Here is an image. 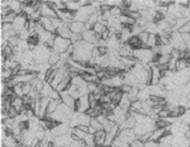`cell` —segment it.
Returning a JSON list of instances; mask_svg holds the SVG:
<instances>
[{"label":"cell","instance_id":"6da1fadb","mask_svg":"<svg viewBox=\"0 0 190 147\" xmlns=\"http://www.w3.org/2000/svg\"><path fill=\"white\" fill-rule=\"evenodd\" d=\"M70 40H67V39H64L60 37V36H57L54 40V44H53V49L61 54L63 53H65L67 51L68 47H69L71 44Z\"/></svg>","mask_w":190,"mask_h":147},{"label":"cell","instance_id":"7a4b0ae2","mask_svg":"<svg viewBox=\"0 0 190 147\" xmlns=\"http://www.w3.org/2000/svg\"><path fill=\"white\" fill-rule=\"evenodd\" d=\"M107 133L104 130H99L94 135V146H102L105 144Z\"/></svg>","mask_w":190,"mask_h":147},{"label":"cell","instance_id":"3957f363","mask_svg":"<svg viewBox=\"0 0 190 147\" xmlns=\"http://www.w3.org/2000/svg\"><path fill=\"white\" fill-rule=\"evenodd\" d=\"M40 12H41V15L42 17L47 18H57L58 15L57 12L53 9H50L49 7L47 5V3L42 4L40 8Z\"/></svg>","mask_w":190,"mask_h":147},{"label":"cell","instance_id":"277c9868","mask_svg":"<svg viewBox=\"0 0 190 147\" xmlns=\"http://www.w3.org/2000/svg\"><path fill=\"white\" fill-rule=\"evenodd\" d=\"M82 34V38L83 40L87 42H90L91 44H97L98 43L97 37H96V33L93 31H84Z\"/></svg>","mask_w":190,"mask_h":147},{"label":"cell","instance_id":"5b68a950","mask_svg":"<svg viewBox=\"0 0 190 147\" xmlns=\"http://www.w3.org/2000/svg\"><path fill=\"white\" fill-rule=\"evenodd\" d=\"M85 29V23L80 21H74L69 25V30L73 34H81Z\"/></svg>","mask_w":190,"mask_h":147},{"label":"cell","instance_id":"8992f818","mask_svg":"<svg viewBox=\"0 0 190 147\" xmlns=\"http://www.w3.org/2000/svg\"><path fill=\"white\" fill-rule=\"evenodd\" d=\"M60 96H61L62 102L64 103V104H65V105L69 107H70V108L73 109L74 103L75 99H74L73 97L69 94V91H62V92H60Z\"/></svg>","mask_w":190,"mask_h":147},{"label":"cell","instance_id":"52a82bcc","mask_svg":"<svg viewBox=\"0 0 190 147\" xmlns=\"http://www.w3.org/2000/svg\"><path fill=\"white\" fill-rule=\"evenodd\" d=\"M62 103V100H51L50 101L48 107H47V112H46V117H50L58 109L59 105Z\"/></svg>","mask_w":190,"mask_h":147},{"label":"cell","instance_id":"ba28073f","mask_svg":"<svg viewBox=\"0 0 190 147\" xmlns=\"http://www.w3.org/2000/svg\"><path fill=\"white\" fill-rule=\"evenodd\" d=\"M60 59H60V54L59 53H57L53 48L51 49L49 57H48V60H47L48 64L51 65V66H54L60 61Z\"/></svg>","mask_w":190,"mask_h":147},{"label":"cell","instance_id":"9c48e42d","mask_svg":"<svg viewBox=\"0 0 190 147\" xmlns=\"http://www.w3.org/2000/svg\"><path fill=\"white\" fill-rule=\"evenodd\" d=\"M71 81H72V78H71V77L69 76V74L66 78H64V79L62 80L61 82L59 83V85H58V87L56 89V91H59V93L62 92V91H66L68 85L70 84Z\"/></svg>","mask_w":190,"mask_h":147},{"label":"cell","instance_id":"30bf717a","mask_svg":"<svg viewBox=\"0 0 190 147\" xmlns=\"http://www.w3.org/2000/svg\"><path fill=\"white\" fill-rule=\"evenodd\" d=\"M127 43H128L130 47H133L134 49H139V48H140V46L141 44H142V42H141V41L140 40V38H139V36H132Z\"/></svg>","mask_w":190,"mask_h":147},{"label":"cell","instance_id":"8fae6325","mask_svg":"<svg viewBox=\"0 0 190 147\" xmlns=\"http://www.w3.org/2000/svg\"><path fill=\"white\" fill-rule=\"evenodd\" d=\"M80 100V104H81V107H80V113H85L88 109L91 107L90 106V102H89V99H88V96L79 97Z\"/></svg>","mask_w":190,"mask_h":147},{"label":"cell","instance_id":"7c38bea8","mask_svg":"<svg viewBox=\"0 0 190 147\" xmlns=\"http://www.w3.org/2000/svg\"><path fill=\"white\" fill-rule=\"evenodd\" d=\"M53 91V87L51 86L50 84L48 83L45 82L44 84V86L41 91L40 92V97H49L50 94L52 93V91Z\"/></svg>","mask_w":190,"mask_h":147},{"label":"cell","instance_id":"4fadbf2b","mask_svg":"<svg viewBox=\"0 0 190 147\" xmlns=\"http://www.w3.org/2000/svg\"><path fill=\"white\" fill-rule=\"evenodd\" d=\"M66 5L68 10L70 12H75L80 9V6L79 5L78 1H68Z\"/></svg>","mask_w":190,"mask_h":147},{"label":"cell","instance_id":"5bb4252c","mask_svg":"<svg viewBox=\"0 0 190 147\" xmlns=\"http://www.w3.org/2000/svg\"><path fill=\"white\" fill-rule=\"evenodd\" d=\"M188 68V63L186 62V60H184V59H178V60L177 61L176 70L178 71V72L185 70V69Z\"/></svg>","mask_w":190,"mask_h":147},{"label":"cell","instance_id":"9a60e30c","mask_svg":"<svg viewBox=\"0 0 190 147\" xmlns=\"http://www.w3.org/2000/svg\"><path fill=\"white\" fill-rule=\"evenodd\" d=\"M68 91H69V94L74 99H79V97H80L79 93V88L77 86H75V85H74L73 84L71 85L70 88L68 90Z\"/></svg>","mask_w":190,"mask_h":147},{"label":"cell","instance_id":"2e32d148","mask_svg":"<svg viewBox=\"0 0 190 147\" xmlns=\"http://www.w3.org/2000/svg\"><path fill=\"white\" fill-rule=\"evenodd\" d=\"M7 41H8V43H9V46H11L12 47H18V46L20 45V43H21V39L20 38L19 36H15L10 37V38H9Z\"/></svg>","mask_w":190,"mask_h":147},{"label":"cell","instance_id":"e0dca14e","mask_svg":"<svg viewBox=\"0 0 190 147\" xmlns=\"http://www.w3.org/2000/svg\"><path fill=\"white\" fill-rule=\"evenodd\" d=\"M89 126H91V127H92V128H94V129L97 130V131H99V130H103L102 125L100 124L99 121L97 120V118H91V121H90V124H89Z\"/></svg>","mask_w":190,"mask_h":147},{"label":"cell","instance_id":"ac0fdd59","mask_svg":"<svg viewBox=\"0 0 190 147\" xmlns=\"http://www.w3.org/2000/svg\"><path fill=\"white\" fill-rule=\"evenodd\" d=\"M110 13V15L111 16H113V17H119L121 15H123V10L121 9L120 7L118 6H115V7H112L111 9V11L109 12Z\"/></svg>","mask_w":190,"mask_h":147},{"label":"cell","instance_id":"d6986e66","mask_svg":"<svg viewBox=\"0 0 190 147\" xmlns=\"http://www.w3.org/2000/svg\"><path fill=\"white\" fill-rule=\"evenodd\" d=\"M123 92H121L120 91H118L117 94L115 95L113 98L112 99V103H113L114 105H116V106H118L120 104V102H121L122 99H123Z\"/></svg>","mask_w":190,"mask_h":147},{"label":"cell","instance_id":"ffe728a7","mask_svg":"<svg viewBox=\"0 0 190 147\" xmlns=\"http://www.w3.org/2000/svg\"><path fill=\"white\" fill-rule=\"evenodd\" d=\"M107 28V27L104 26L103 25H102V24H100L97 22V24L94 25L93 31L96 33V34H101V35H102L103 31H104Z\"/></svg>","mask_w":190,"mask_h":147},{"label":"cell","instance_id":"44dd1931","mask_svg":"<svg viewBox=\"0 0 190 147\" xmlns=\"http://www.w3.org/2000/svg\"><path fill=\"white\" fill-rule=\"evenodd\" d=\"M147 45L150 49H153L156 46V34H150Z\"/></svg>","mask_w":190,"mask_h":147},{"label":"cell","instance_id":"7402d4cb","mask_svg":"<svg viewBox=\"0 0 190 147\" xmlns=\"http://www.w3.org/2000/svg\"><path fill=\"white\" fill-rule=\"evenodd\" d=\"M138 36H139V38H140V40L142 43H145V44H147L148 40H149L150 33L145 31H142L140 35Z\"/></svg>","mask_w":190,"mask_h":147},{"label":"cell","instance_id":"603a6c76","mask_svg":"<svg viewBox=\"0 0 190 147\" xmlns=\"http://www.w3.org/2000/svg\"><path fill=\"white\" fill-rule=\"evenodd\" d=\"M132 87H133V86H131V85H129V84L124 83L123 85H121L119 87V91H121V92H123V94H129L132 90Z\"/></svg>","mask_w":190,"mask_h":147},{"label":"cell","instance_id":"cb8c5ba5","mask_svg":"<svg viewBox=\"0 0 190 147\" xmlns=\"http://www.w3.org/2000/svg\"><path fill=\"white\" fill-rule=\"evenodd\" d=\"M22 89H23L24 95H29L30 93H31V91H32L33 86L31 84V82L25 83L23 85V87H22Z\"/></svg>","mask_w":190,"mask_h":147},{"label":"cell","instance_id":"d4e9b609","mask_svg":"<svg viewBox=\"0 0 190 147\" xmlns=\"http://www.w3.org/2000/svg\"><path fill=\"white\" fill-rule=\"evenodd\" d=\"M83 40L82 38V34H71V38L70 41L72 42V44H74L76 42H79Z\"/></svg>","mask_w":190,"mask_h":147},{"label":"cell","instance_id":"484cf974","mask_svg":"<svg viewBox=\"0 0 190 147\" xmlns=\"http://www.w3.org/2000/svg\"><path fill=\"white\" fill-rule=\"evenodd\" d=\"M14 91H15V95L19 98H22L24 96V92H23V89L22 87H21L20 85H15L14 87Z\"/></svg>","mask_w":190,"mask_h":147},{"label":"cell","instance_id":"4316f807","mask_svg":"<svg viewBox=\"0 0 190 147\" xmlns=\"http://www.w3.org/2000/svg\"><path fill=\"white\" fill-rule=\"evenodd\" d=\"M182 37L183 39L185 45L187 48L189 50L190 49V33H183L182 34Z\"/></svg>","mask_w":190,"mask_h":147},{"label":"cell","instance_id":"83f0119b","mask_svg":"<svg viewBox=\"0 0 190 147\" xmlns=\"http://www.w3.org/2000/svg\"><path fill=\"white\" fill-rule=\"evenodd\" d=\"M19 114H20V113L18 112V111L16 110V108H15V107L11 106L10 109L9 110V112H8L9 118H15Z\"/></svg>","mask_w":190,"mask_h":147},{"label":"cell","instance_id":"f1b7e54d","mask_svg":"<svg viewBox=\"0 0 190 147\" xmlns=\"http://www.w3.org/2000/svg\"><path fill=\"white\" fill-rule=\"evenodd\" d=\"M112 101L111 99H110V97L107 96V95H102V97H101V99L99 100V102H98V103H99L100 105H103V104H109V103H111Z\"/></svg>","mask_w":190,"mask_h":147},{"label":"cell","instance_id":"f546056e","mask_svg":"<svg viewBox=\"0 0 190 147\" xmlns=\"http://www.w3.org/2000/svg\"><path fill=\"white\" fill-rule=\"evenodd\" d=\"M97 48H98L100 54H101L102 56H104V55H107V54H108V53H109V51H110V49H109L107 46H98V47H97Z\"/></svg>","mask_w":190,"mask_h":147},{"label":"cell","instance_id":"4dcf8cb0","mask_svg":"<svg viewBox=\"0 0 190 147\" xmlns=\"http://www.w3.org/2000/svg\"><path fill=\"white\" fill-rule=\"evenodd\" d=\"M170 113H171V111L162 108L161 112H159L158 117H159V118H167L168 117H170Z\"/></svg>","mask_w":190,"mask_h":147},{"label":"cell","instance_id":"1f68e13d","mask_svg":"<svg viewBox=\"0 0 190 147\" xmlns=\"http://www.w3.org/2000/svg\"><path fill=\"white\" fill-rule=\"evenodd\" d=\"M49 98L51 100H61V96L59 91H57L56 90H53L52 91V93L50 94Z\"/></svg>","mask_w":190,"mask_h":147},{"label":"cell","instance_id":"d6a6232c","mask_svg":"<svg viewBox=\"0 0 190 147\" xmlns=\"http://www.w3.org/2000/svg\"><path fill=\"white\" fill-rule=\"evenodd\" d=\"M80 107H81V104H80V100H79V99H75L73 107L74 112H79V111H80Z\"/></svg>","mask_w":190,"mask_h":147},{"label":"cell","instance_id":"836d02e7","mask_svg":"<svg viewBox=\"0 0 190 147\" xmlns=\"http://www.w3.org/2000/svg\"><path fill=\"white\" fill-rule=\"evenodd\" d=\"M87 87L90 93H94L97 91V83H88Z\"/></svg>","mask_w":190,"mask_h":147},{"label":"cell","instance_id":"e575fe53","mask_svg":"<svg viewBox=\"0 0 190 147\" xmlns=\"http://www.w3.org/2000/svg\"><path fill=\"white\" fill-rule=\"evenodd\" d=\"M12 12H14V11L10 9V7L3 8V9H1V16H2V17L7 16V15H9V14H11Z\"/></svg>","mask_w":190,"mask_h":147},{"label":"cell","instance_id":"d590c367","mask_svg":"<svg viewBox=\"0 0 190 147\" xmlns=\"http://www.w3.org/2000/svg\"><path fill=\"white\" fill-rule=\"evenodd\" d=\"M14 29L13 28V24L11 23H2V32L9 31V30Z\"/></svg>","mask_w":190,"mask_h":147},{"label":"cell","instance_id":"8d00e7d4","mask_svg":"<svg viewBox=\"0 0 190 147\" xmlns=\"http://www.w3.org/2000/svg\"><path fill=\"white\" fill-rule=\"evenodd\" d=\"M78 130H81L82 132H84L85 134H88L89 133V125H85V124H79L76 127Z\"/></svg>","mask_w":190,"mask_h":147},{"label":"cell","instance_id":"74e56055","mask_svg":"<svg viewBox=\"0 0 190 147\" xmlns=\"http://www.w3.org/2000/svg\"><path fill=\"white\" fill-rule=\"evenodd\" d=\"M159 146V142L150 140L144 144V147H158Z\"/></svg>","mask_w":190,"mask_h":147},{"label":"cell","instance_id":"f35d334b","mask_svg":"<svg viewBox=\"0 0 190 147\" xmlns=\"http://www.w3.org/2000/svg\"><path fill=\"white\" fill-rule=\"evenodd\" d=\"M100 56H101V54H100L98 48H97V47H94L93 50H92V52H91V57H92L93 59H97V58H98V57H100Z\"/></svg>","mask_w":190,"mask_h":147},{"label":"cell","instance_id":"ab89813d","mask_svg":"<svg viewBox=\"0 0 190 147\" xmlns=\"http://www.w3.org/2000/svg\"><path fill=\"white\" fill-rule=\"evenodd\" d=\"M1 9L3 8H7V7H9V1H7V0H2L1 1Z\"/></svg>","mask_w":190,"mask_h":147},{"label":"cell","instance_id":"60d3db41","mask_svg":"<svg viewBox=\"0 0 190 147\" xmlns=\"http://www.w3.org/2000/svg\"><path fill=\"white\" fill-rule=\"evenodd\" d=\"M96 133H97V130H95L94 128H92V127L89 126V133H88V134H90V135H94Z\"/></svg>","mask_w":190,"mask_h":147},{"label":"cell","instance_id":"b9f144b4","mask_svg":"<svg viewBox=\"0 0 190 147\" xmlns=\"http://www.w3.org/2000/svg\"><path fill=\"white\" fill-rule=\"evenodd\" d=\"M187 98H188V100L190 101V92H189V93H188V94L187 95Z\"/></svg>","mask_w":190,"mask_h":147},{"label":"cell","instance_id":"7bdbcfd3","mask_svg":"<svg viewBox=\"0 0 190 147\" xmlns=\"http://www.w3.org/2000/svg\"><path fill=\"white\" fill-rule=\"evenodd\" d=\"M108 147H112V146H108Z\"/></svg>","mask_w":190,"mask_h":147},{"label":"cell","instance_id":"ee69618b","mask_svg":"<svg viewBox=\"0 0 190 147\" xmlns=\"http://www.w3.org/2000/svg\"><path fill=\"white\" fill-rule=\"evenodd\" d=\"M59 147H62V146H59Z\"/></svg>","mask_w":190,"mask_h":147}]
</instances>
